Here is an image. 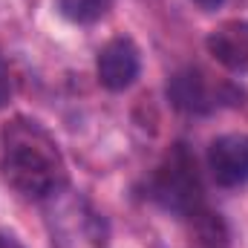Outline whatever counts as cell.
Listing matches in <instances>:
<instances>
[{
    "instance_id": "obj_1",
    "label": "cell",
    "mask_w": 248,
    "mask_h": 248,
    "mask_svg": "<svg viewBox=\"0 0 248 248\" xmlns=\"http://www.w3.org/2000/svg\"><path fill=\"white\" fill-rule=\"evenodd\" d=\"M0 170L6 185L29 199L52 196L66 185V162L52 133L35 119H12L3 127Z\"/></svg>"
},
{
    "instance_id": "obj_2",
    "label": "cell",
    "mask_w": 248,
    "mask_h": 248,
    "mask_svg": "<svg viewBox=\"0 0 248 248\" xmlns=\"http://www.w3.org/2000/svg\"><path fill=\"white\" fill-rule=\"evenodd\" d=\"M150 196L165 208L179 217H193L202 211V179L196 159L190 156L185 144H176L168 150L162 165L153 173L150 182Z\"/></svg>"
},
{
    "instance_id": "obj_3",
    "label": "cell",
    "mask_w": 248,
    "mask_h": 248,
    "mask_svg": "<svg viewBox=\"0 0 248 248\" xmlns=\"http://www.w3.org/2000/svg\"><path fill=\"white\" fill-rule=\"evenodd\" d=\"M208 168L217 185L237 187L248 182V136L228 133L211 141L208 147Z\"/></svg>"
},
{
    "instance_id": "obj_4",
    "label": "cell",
    "mask_w": 248,
    "mask_h": 248,
    "mask_svg": "<svg viewBox=\"0 0 248 248\" xmlns=\"http://www.w3.org/2000/svg\"><path fill=\"white\" fill-rule=\"evenodd\" d=\"M139 69H141V58H139V49L130 38L107 41L98 52V61H95V72H98L101 87H107L113 93L127 90L139 78Z\"/></svg>"
},
{
    "instance_id": "obj_5",
    "label": "cell",
    "mask_w": 248,
    "mask_h": 248,
    "mask_svg": "<svg viewBox=\"0 0 248 248\" xmlns=\"http://www.w3.org/2000/svg\"><path fill=\"white\" fill-rule=\"evenodd\" d=\"M222 93H228V90L214 87L211 78L202 69H182L168 84V95H170L173 107H179L185 113H211V110H217L222 104V98H225Z\"/></svg>"
},
{
    "instance_id": "obj_6",
    "label": "cell",
    "mask_w": 248,
    "mask_h": 248,
    "mask_svg": "<svg viewBox=\"0 0 248 248\" xmlns=\"http://www.w3.org/2000/svg\"><path fill=\"white\" fill-rule=\"evenodd\" d=\"M208 52L231 72L248 69V20H225L208 35Z\"/></svg>"
},
{
    "instance_id": "obj_7",
    "label": "cell",
    "mask_w": 248,
    "mask_h": 248,
    "mask_svg": "<svg viewBox=\"0 0 248 248\" xmlns=\"http://www.w3.org/2000/svg\"><path fill=\"white\" fill-rule=\"evenodd\" d=\"M187 219H193V225H196V237L205 243V246L211 248H225V240H228V234H225V225H222V219H219V214H211V211H196L193 217H187Z\"/></svg>"
},
{
    "instance_id": "obj_8",
    "label": "cell",
    "mask_w": 248,
    "mask_h": 248,
    "mask_svg": "<svg viewBox=\"0 0 248 248\" xmlns=\"http://www.w3.org/2000/svg\"><path fill=\"white\" fill-rule=\"evenodd\" d=\"M58 9L63 17L75 23H93L104 17V12L110 9V0H58Z\"/></svg>"
},
{
    "instance_id": "obj_9",
    "label": "cell",
    "mask_w": 248,
    "mask_h": 248,
    "mask_svg": "<svg viewBox=\"0 0 248 248\" xmlns=\"http://www.w3.org/2000/svg\"><path fill=\"white\" fill-rule=\"evenodd\" d=\"M9 95H12V75H9V66L3 61V55H0V107L9 101Z\"/></svg>"
},
{
    "instance_id": "obj_10",
    "label": "cell",
    "mask_w": 248,
    "mask_h": 248,
    "mask_svg": "<svg viewBox=\"0 0 248 248\" xmlns=\"http://www.w3.org/2000/svg\"><path fill=\"white\" fill-rule=\"evenodd\" d=\"M193 3H196V6H202V9H208V12L222 6V0H193Z\"/></svg>"
},
{
    "instance_id": "obj_11",
    "label": "cell",
    "mask_w": 248,
    "mask_h": 248,
    "mask_svg": "<svg viewBox=\"0 0 248 248\" xmlns=\"http://www.w3.org/2000/svg\"><path fill=\"white\" fill-rule=\"evenodd\" d=\"M0 248H23V246H17L12 237H6V234H0Z\"/></svg>"
}]
</instances>
